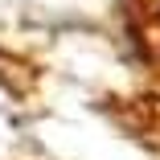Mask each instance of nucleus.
<instances>
[{"label": "nucleus", "mask_w": 160, "mask_h": 160, "mask_svg": "<svg viewBox=\"0 0 160 160\" xmlns=\"http://www.w3.org/2000/svg\"><path fill=\"white\" fill-rule=\"evenodd\" d=\"M123 12L132 25V37L152 58H160V0H123Z\"/></svg>", "instance_id": "1"}]
</instances>
